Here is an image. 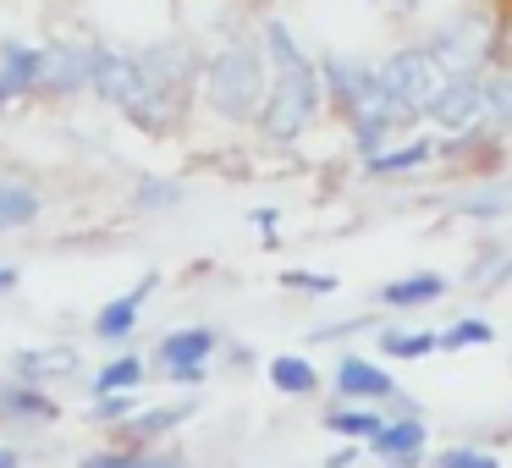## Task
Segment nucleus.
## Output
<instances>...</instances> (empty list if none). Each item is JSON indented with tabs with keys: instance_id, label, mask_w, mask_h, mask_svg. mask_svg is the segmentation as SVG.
I'll list each match as a JSON object with an SVG mask.
<instances>
[{
	"instance_id": "obj_21",
	"label": "nucleus",
	"mask_w": 512,
	"mask_h": 468,
	"mask_svg": "<svg viewBox=\"0 0 512 468\" xmlns=\"http://www.w3.org/2000/svg\"><path fill=\"white\" fill-rule=\"evenodd\" d=\"M485 116L496 127H512V72H496L485 83Z\"/></svg>"
},
{
	"instance_id": "obj_26",
	"label": "nucleus",
	"mask_w": 512,
	"mask_h": 468,
	"mask_svg": "<svg viewBox=\"0 0 512 468\" xmlns=\"http://www.w3.org/2000/svg\"><path fill=\"white\" fill-rule=\"evenodd\" d=\"M441 468H501L490 452H474V446H457V452H441Z\"/></svg>"
},
{
	"instance_id": "obj_17",
	"label": "nucleus",
	"mask_w": 512,
	"mask_h": 468,
	"mask_svg": "<svg viewBox=\"0 0 512 468\" xmlns=\"http://www.w3.org/2000/svg\"><path fill=\"white\" fill-rule=\"evenodd\" d=\"M430 155H435L430 138H413L408 149H375V155H369V171H380V177H386V171H413V166H424Z\"/></svg>"
},
{
	"instance_id": "obj_10",
	"label": "nucleus",
	"mask_w": 512,
	"mask_h": 468,
	"mask_svg": "<svg viewBox=\"0 0 512 468\" xmlns=\"http://www.w3.org/2000/svg\"><path fill=\"white\" fill-rule=\"evenodd\" d=\"M155 281H160V276H144L133 292H122V298H111V303H105V309H100V320H94V336H105V342H122V336L138 325V309H144V298L155 292Z\"/></svg>"
},
{
	"instance_id": "obj_9",
	"label": "nucleus",
	"mask_w": 512,
	"mask_h": 468,
	"mask_svg": "<svg viewBox=\"0 0 512 468\" xmlns=\"http://www.w3.org/2000/svg\"><path fill=\"white\" fill-rule=\"evenodd\" d=\"M320 83L331 89V100L342 105V111H353L358 100H364L369 89H375V72L364 67V61H347V56H325L320 61Z\"/></svg>"
},
{
	"instance_id": "obj_3",
	"label": "nucleus",
	"mask_w": 512,
	"mask_h": 468,
	"mask_svg": "<svg viewBox=\"0 0 512 468\" xmlns=\"http://www.w3.org/2000/svg\"><path fill=\"white\" fill-rule=\"evenodd\" d=\"M204 100L226 122H254L259 100H265V56L243 39L215 50L210 67H204Z\"/></svg>"
},
{
	"instance_id": "obj_12",
	"label": "nucleus",
	"mask_w": 512,
	"mask_h": 468,
	"mask_svg": "<svg viewBox=\"0 0 512 468\" xmlns=\"http://www.w3.org/2000/svg\"><path fill=\"white\" fill-rule=\"evenodd\" d=\"M375 452L386 457V463H397V468H413L419 463V452H424V424L419 419H397V424H380L375 435Z\"/></svg>"
},
{
	"instance_id": "obj_8",
	"label": "nucleus",
	"mask_w": 512,
	"mask_h": 468,
	"mask_svg": "<svg viewBox=\"0 0 512 468\" xmlns=\"http://www.w3.org/2000/svg\"><path fill=\"white\" fill-rule=\"evenodd\" d=\"M39 89V50L17 45V39H0V105L23 100Z\"/></svg>"
},
{
	"instance_id": "obj_27",
	"label": "nucleus",
	"mask_w": 512,
	"mask_h": 468,
	"mask_svg": "<svg viewBox=\"0 0 512 468\" xmlns=\"http://www.w3.org/2000/svg\"><path fill=\"white\" fill-rule=\"evenodd\" d=\"M17 364H23V375H34V369H61V375H67V369L78 364V358H72L67 347H61V353H28V358H17Z\"/></svg>"
},
{
	"instance_id": "obj_16",
	"label": "nucleus",
	"mask_w": 512,
	"mask_h": 468,
	"mask_svg": "<svg viewBox=\"0 0 512 468\" xmlns=\"http://www.w3.org/2000/svg\"><path fill=\"white\" fill-rule=\"evenodd\" d=\"M270 386H276V391H287V397H309V391L320 386V375H314V364H309V358L287 353V358H276V364H270Z\"/></svg>"
},
{
	"instance_id": "obj_22",
	"label": "nucleus",
	"mask_w": 512,
	"mask_h": 468,
	"mask_svg": "<svg viewBox=\"0 0 512 468\" xmlns=\"http://www.w3.org/2000/svg\"><path fill=\"white\" fill-rule=\"evenodd\" d=\"M193 408H199V402H171V408H155V413H144V419H133V430L138 435H166V430H177L182 419H193Z\"/></svg>"
},
{
	"instance_id": "obj_20",
	"label": "nucleus",
	"mask_w": 512,
	"mask_h": 468,
	"mask_svg": "<svg viewBox=\"0 0 512 468\" xmlns=\"http://www.w3.org/2000/svg\"><path fill=\"white\" fill-rule=\"evenodd\" d=\"M0 413H12V419H50L56 408H50V397L17 386V391H6V397H0Z\"/></svg>"
},
{
	"instance_id": "obj_28",
	"label": "nucleus",
	"mask_w": 512,
	"mask_h": 468,
	"mask_svg": "<svg viewBox=\"0 0 512 468\" xmlns=\"http://www.w3.org/2000/svg\"><path fill=\"white\" fill-rule=\"evenodd\" d=\"M281 287H298V292H336V276H314V270H287Z\"/></svg>"
},
{
	"instance_id": "obj_30",
	"label": "nucleus",
	"mask_w": 512,
	"mask_h": 468,
	"mask_svg": "<svg viewBox=\"0 0 512 468\" xmlns=\"http://www.w3.org/2000/svg\"><path fill=\"white\" fill-rule=\"evenodd\" d=\"M177 199H182L177 182H144V188H138V204H144V210L149 204H177Z\"/></svg>"
},
{
	"instance_id": "obj_11",
	"label": "nucleus",
	"mask_w": 512,
	"mask_h": 468,
	"mask_svg": "<svg viewBox=\"0 0 512 468\" xmlns=\"http://www.w3.org/2000/svg\"><path fill=\"white\" fill-rule=\"evenodd\" d=\"M336 391H342V397H397V380L380 364H369V358L347 353L342 364H336Z\"/></svg>"
},
{
	"instance_id": "obj_18",
	"label": "nucleus",
	"mask_w": 512,
	"mask_h": 468,
	"mask_svg": "<svg viewBox=\"0 0 512 468\" xmlns=\"http://www.w3.org/2000/svg\"><path fill=\"white\" fill-rule=\"evenodd\" d=\"M83 468H188L171 452H105V457H83Z\"/></svg>"
},
{
	"instance_id": "obj_2",
	"label": "nucleus",
	"mask_w": 512,
	"mask_h": 468,
	"mask_svg": "<svg viewBox=\"0 0 512 468\" xmlns=\"http://www.w3.org/2000/svg\"><path fill=\"white\" fill-rule=\"evenodd\" d=\"M314 111H320V67L309 56H298L287 67H276V83H265V100H259L254 122L270 144H292L314 122Z\"/></svg>"
},
{
	"instance_id": "obj_13",
	"label": "nucleus",
	"mask_w": 512,
	"mask_h": 468,
	"mask_svg": "<svg viewBox=\"0 0 512 468\" xmlns=\"http://www.w3.org/2000/svg\"><path fill=\"white\" fill-rule=\"evenodd\" d=\"M215 347V331H204V325H188V331H171L166 342H160V364L177 369V364H204Z\"/></svg>"
},
{
	"instance_id": "obj_32",
	"label": "nucleus",
	"mask_w": 512,
	"mask_h": 468,
	"mask_svg": "<svg viewBox=\"0 0 512 468\" xmlns=\"http://www.w3.org/2000/svg\"><path fill=\"white\" fill-rule=\"evenodd\" d=\"M386 6H413V0H386Z\"/></svg>"
},
{
	"instance_id": "obj_6",
	"label": "nucleus",
	"mask_w": 512,
	"mask_h": 468,
	"mask_svg": "<svg viewBox=\"0 0 512 468\" xmlns=\"http://www.w3.org/2000/svg\"><path fill=\"white\" fill-rule=\"evenodd\" d=\"M89 89L100 94L105 105H116V111H127V105L138 100V89H144V67H138V56H122V50H94V67H89Z\"/></svg>"
},
{
	"instance_id": "obj_15",
	"label": "nucleus",
	"mask_w": 512,
	"mask_h": 468,
	"mask_svg": "<svg viewBox=\"0 0 512 468\" xmlns=\"http://www.w3.org/2000/svg\"><path fill=\"white\" fill-rule=\"evenodd\" d=\"M34 215H39V193L28 182H0V232L28 226Z\"/></svg>"
},
{
	"instance_id": "obj_1",
	"label": "nucleus",
	"mask_w": 512,
	"mask_h": 468,
	"mask_svg": "<svg viewBox=\"0 0 512 468\" xmlns=\"http://www.w3.org/2000/svg\"><path fill=\"white\" fill-rule=\"evenodd\" d=\"M138 67H144V89L127 105V116L144 133H171V122L182 116V105L193 94V72L199 67H193V56L182 45H155L149 56H138Z\"/></svg>"
},
{
	"instance_id": "obj_25",
	"label": "nucleus",
	"mask_w": 512,
	"mask_h": 468,
	"mask_svg": "<svg viewBox=\"0 0 512 468\" xmlns=\"http://www.w3.org/2000/svg\"><path fill=\"white\" fill-rule=\"evenodd\" d=\"M490 336H496V331H490L485 320H463V325H452V331H446V336H435V342H441V347H474V342L485 347Z\"/></svg>"
},
{
	"instance_id": "obj_7",
	"label": "nucleus",
	"mask_w": 512,
	"mask_h": 468,
	"mask_svg": "<svg viewBox=\"0 0 512 468\" xmlns=\"http://www.w3.org/2000/svg\"><path fill=\"white\" fill-rule=\"evenodd\" d=\"M89 67H94V50H89V45L39 50V89H50V94H78V89H89Z\"/></svg>"
},
{
	"instance_id": "obj_31",
	"label": "nucleus",
	"mask_w": 512,
	"mask_h": 468,
	"mask_svg": "<svg viewBox=\"0 0 512 468\" xmlns=\"http://www.w3.org/2000/svg\"><path fill=\"white\" fill-rule=\"evenodd\" d=\"M0 468H17V452H12V446H0Z\"/></svg>"
},
{
	"instance_id": "obj_23",
	"label": "nucleus",
	"mask_w": 512,
	"mask_h": 468,
	"mask_svg": "<svg viewBox=\"0 0 512 468\" xmlns=\"http://www.w3.org/2000/svg\"><path fill=\"white\" fill-rule=\"evenodd\" d=\"M380 347H386V353L391 358H424V353H435V347H441V342H435V336H419V331H386V336H380Z\"/></svg>"
},
{
	"instance_id": "obj_5",
	"label": "nucleus",
	"mask_w": 512,
	"mask_h": 468,
	"mask_svg": "<svg viewBox=\"0 0 512 468\" xmlns=\"http://www.w3.org/2000/svg\"><path fill=\"white\" fill-rule=\"evenodd\" d=\"M375 78H380V89H386L391 100H402V105L419 111V105L435 94V56L430 50H402V56H391Z\"/></svg>"
},
{
	"instance_id": "obj_29",
	"label": "nucleus",
	"mask_w": 512,
	"mask_h": 468,
	"mask_svg": "<svg viewBox=\"0 0 512 468\" xmlns=\"http://www.w3.org/2000/svg\"><path fill=\"white\" fill-rule=\"evenodd\" d=\"M127 408H133V397H127V391H100L94 419H127Z\"/></svg>"
},
{
	"instance_id": "obj_19",
	"label": "nucleus",
	"mask_w": 512,
	"mask_h": 468,
	"mask_svg": "<svg viewBox=\"0 0 512 468\" xmlns=\"http://www.w3.org/2000/svg\"><path fill=\"white\" fill-rule=\"evenodd\" d=\"M138 380H144V358H116L94 375V391H133Z\"/></svg>"
},
{
	"instance_id": "obj_14",
	"label": "nucleus",
	"mask_w": 512,
	"mask_h": 468,
	"mask_svg": "<svg viewBox=\"0 0 512 468\" xmlns=\"http://www.w3.org/2000/svg\"><path fill=\"white\" fill-rule=\"evenodd\" d=\"M441 292H446V276L424 270V276H408V281H391V287H380V298H386L391 309H413V303H435Z\"/></svg>"
},
{
	"instance_id": "obj_24",
	"label": "nucleus",
	"mask_w": 512,
	"mask_h": 468,
	"mask_svg": "<svg viewBox=\"0 0 512 468\" xmlns=\"http://www.w3.org/2000/svg\"><path fill=\"white\" fill-rule=\"evenodd\" d=\"M325 430H336V435H375L380 430V419L375 413H364V408H353V413H325Z\"/></svg>"
},
{
	"instance_id": "obj_4",
	"label": "nucleus",
	"mask_w": 512,
	"mask_h": 468,
	"mask_svg": "<svg viewBox=\"0 0 512 468\" xmlns=\"http://www.w3.org/2000/svg\"><path fill=\"white\" fill-rule=\"evenodd\" d=\"M424 116H430L435 127H446V133H468V127L485 116V83L474 78V72H457V78L435 83V94L419 105Z\"/></svg>"
}]
</instances>
